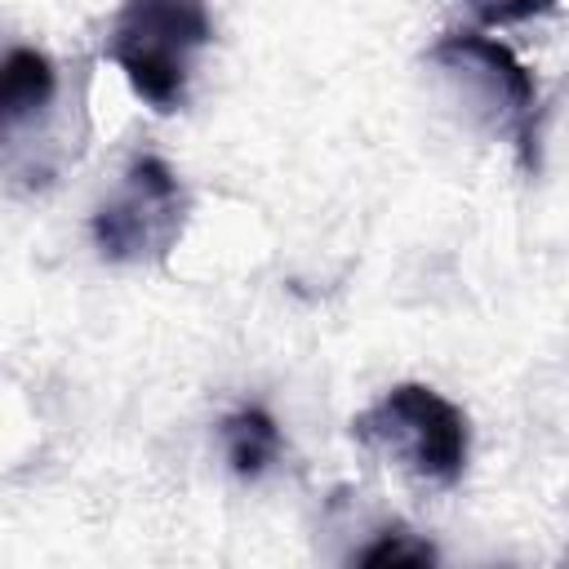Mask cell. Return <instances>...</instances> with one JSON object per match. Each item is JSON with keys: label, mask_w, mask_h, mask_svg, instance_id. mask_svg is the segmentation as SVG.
Masks as SVG:
<instances>
[{"label": "cell", "mask_w": 569, "mask_h": 569, "mask_svg": "<svg viewBox=\"0 0 569 569\" xmlns=\"http://www.w3.org/2000/svg\"><path fill=\"white\" fill-rule=\"evenodd\" d=\"M356 565H436V547L409 529H382L369 547L356 551Z\"/></svg>", "instance_id": "obj_7"}, {"label": "cell", "mask_w": 569, "mask_h": 569, "mask_svg": "<svg viewBox=\"0 0 569 569\" xmlns=\"http://www.w3.org/2000/svg\"><path fill=\"white\" fill-rule=\"evenodd\" d=\"M222 453L240 480H258L280 458V427L262 405H240L222 418Z\"/></svg>", "instance_id": "obj_6"}, {"label": "cell", "mask_w": 569, "mask_h": 569, "mask_svg": "<svg viewBox=\"0 0 569 569\" xmlns=\"http://www.w3.org/2000/svg\"><path fill=\"white\" fill-rule=\"evenodd\" d=\"M58 93V71L49 62V53L18 44L4 53V71H0V116L4 129L18 133L27 120H36Z\"/></svg>", "instance_id": "obj_5"}, {"label": "cell", "mask_w": 569, "mask_h": 569, "mask_svg": "<svg viewBox=\"0 0 569 569\" xmlns=\"http://www.w3.org/2000/svg\"><path fill=\"white\" fill-rule=\"evenodd\" d=\"M351 436L431 489H453L471 458L467 413L427 382H396L382 391L351 418Z\"/></svg>", "instance_id": "obj_2"}, {"label": "cell", "mask_w": 569, "mask_h": 569, "mask_svg": "<svg viewBox=\"0 0 569 569\" xmlns=\"http://www.w3.org/2000/svg\"><path fill=\"white\" fill-rule=\"evenodd\" d=\"M187 227V187L160 156H133L120 187L93 209L89 231L107 262H156Z\"/></svg>", "instance_id": "obj_4"}, {"label": "cell", "mask_w": 569, "mask_h": 569, "mask_svg": "<svg viewBox=\"0 0 569 569\" xmlns=\"http://www.w3.org/2000/svg\"><path fill=\"white\" fill-rule=\"evenodd\" d=\"M209 44L213 18L204 0H120L102 53L151 111L169 116L182 107L196 58Z\"/></svg>", "instance_id": "obj_1"}, {"label": "cell", "mask_w": 569, "mask_h": 569, "mask_svg": "<svg viewBox=\"0 0 569 569\" xmlns=\"http://www.w3.org/2000/svg\"><path fill=\"white\" fill-rule=\"evenodd\" d=\"M427 58L458 84V93L471 102V111L511 142L525 173H538L542 164V107H538V80L533 71L493 36L480 31H449L440 36Z\"/></svg>", "instance_id": "obj_3"}, {"label": "cell", "mask_w": 569, "mask_h": 569, "mask_svg": "<svg viewBox=\"0 0 569 569\" xmlns=\"http://www.w3.org/2000/svg\"><path fill=\"white\" fill-rule=\"evenodd\" d=\"M485 27H511V22H529L556 9V0H462Z\"/></svg>", "instance_id": "obj_8"}]
</instances>
